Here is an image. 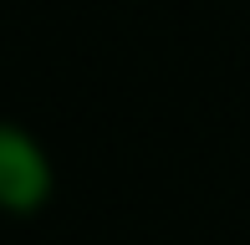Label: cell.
<instances>
[{"mask_svg": "<svg viewBox=\"0 0 250 245\" xmlns=\"http://www.w3.org/2000/svg\"><path fill=\"white\" fill-rule=\"evenodd\" d=\"M51 194H56V169L46 143L31 128L0 118V215L31 220L51 204Z\"/></svg>", "mask_w": 250, "mask_h": 245, "instance_id": "cell-1", "label": "cell"}]
</instances>
